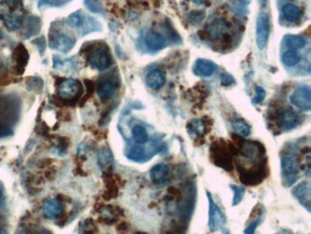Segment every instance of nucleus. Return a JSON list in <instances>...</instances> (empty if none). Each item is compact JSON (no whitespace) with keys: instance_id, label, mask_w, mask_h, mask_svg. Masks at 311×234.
Listing matches in <instances>:
<instances>
[{"instance_id":"42","label":"nucleus","mask_w":311,"mask_h":234,"mask_svg":"<svg viewBox=\"0 0 311 234\" xmlns=\"http://www.w3.org/2000/svg\"></svg>"},{"instance_id":"38","label":"nucleus","mask_w":311,"mask_h":234,"mask_svg":"<svg viewBox=\"0 0 311 234\" xmlns=\"http://www.w3.org/2000/svg\"><path fill=\"white\" fill-rule=\"evenodd\" d=\"M2 190H1V188H0V199H1V198H2Z\"/></svg>"},{"instance_id":"36","label":"nucleus","mask_w":311,"mask_h":234,"mask_svg":"<svg viewBox=\"0 0 311 234\" xmlns=\"http://www.w3.org/2000/svg\"><path fill=\"white\" fill-rule=\"evenodd\" d=\"M192 1L197 5H205L207 2V0H192Z\"/></svg>"},{"instance_id":"29","label":"nucleus","mask_w":311,"mask_h":234,"mask_svg":"<svg viewBox=\"0 0 311 234\" xmlns=\"http://www.w3.org/2000/svg\"><path fill=\"white\" fill-rule=\"evenodd\" d=\"M232 190L234 191V199H233V206H236L241 202L244 195L246 193V189L244 187H238L236 185H230Z\"/></svg>"},{"instance_id":"31","label":"nucleus","mask_w":311,"mask_h":234,"mask_svg":"<svg viewBox=\"0 0 311 234\" xmlns=\"http://www.w3.org/2000/svg\"><path fill=\"white\" fill-rule=\"evenodd\" d=\"M261 214H259V216L257 217L255 220H253L251 223L248 224V226L245 229L244 231V234H255L256 233V230L259 227L260 223H261Z\"/></svg>"},{"instance_id":"4","label":"nucleus","mask_w":311,"mask_h":234,"mask_svg":"<svg viewBox=\"0 0 311 234\" xmlns=\"http://www.w3.org/2000/svg\"><path fill=\"white\" fill-rule=\"evenodd\" d=\"M211 158L213 163L225 170H232L231 154L225 143L214 142L211 146Z\"/></svg>"},{"instance_id":"17","label":"nucleus","mask_w":311,"mask_h":234,"mask_svg":"<svg viewBox=\"0 0 311 234\" xmlns=\"http://www.w3.org/2000/svg\"><path fill=\"white\" fill-rule=\"evenodd\" d=\"M145 43L147 47L155 52L161 51L166 45L165 39L156 31H149L145 35Z\"/></svg>"},{"instance_id":"8","label":"nucleus","mask_w":311,"mask_h":234,"mask_svg":"<svg viewBox=\"0 0 311 234\" xmlns=\"http://www.w3.org/2000/svg\"><path fill=\"white\" fill-rule=\"evenodd\" d=\"M76 40L70 36L61 32L53 34L50 40V46L53 50H57L62 53H69L75 46Z\"/></svg>"},{"instance_id":"21","label":"nucleus","mask_w":311,"mask_h":234,"mask_svg":"<svg viewBox=\"0 0 311 234\" xmlns=\"http://www.w3.org/2000/svg\"><path fill=\"white\" fill-rule=\"evenodd\" d=\"M283 16L289 22H296L301 16L300 8L294 4H287L283 6Z\"/></svg>"},{"instance_id":"35","label":"nucleus","mask_w":311,"mask_h":234,"mask_svg":"<svg viewBox=\"0 0 311 234\" xmlns=\"http://www.w3.org/2000/svg\"><path fill=\"white\" fill-rule=\"evenodd\" d=\"M232 82H234V81H233V78L230 75H228V74H223L222 75V84L223 85L228 86V85H230Z\"/></svg>"},{"instance_id":"22","label":"nucleus","mask_w":311,"mask_h":234,"mask_svg":"<svg viewBox=\"0 0 311 234\" xmlns=\"http://www.w3.org/2000/svg\"><path fill=\"white\" fill-rule=\"evenodd\" d=\"M132 136L133 139L138 145H144L149 140V135L147 130L144 128L143 125H134L132 130Z\"/></svg>"},{"instance_id":"10","label":"nucleus","mask_w":311,"mask_h":234,"mask_svg":"<svg viewBox=\"0 0 311 234\" xmlns=\"http://www.w3.org/2000/svg\"><path fill=\"white\" fill-rule=\"evenodd\" d=\"M12 58L15 61L16 64V72L17 74H22L25 70L26 66L29 62V55L28 50L24 46L23 44L19 43L17 44V47L15 48Z\"/></svg>"},{"instance_id":"30","label":"nucleus","mask_w":311,"mask_h":234,"mask_svg":"<svg viewBox=\"0 0 311 234\" xmlns=\"http://www.w3.org/2000/svg\"><path fill=\"white\" fill-rule=\"evenodd\" d=\"M84 4L87 8L93 13H100L103 11L102 0H84Z\"/></svg>"},{"instance_id":"11","label":"nucleus","mask_w":311,"mask_h":234,"mask_svg":"<svg viewBox=\"0 0 311 234\" xmlns=\"http://www.w3.org/2000/svg\"><path fill=\"white\" fill-rule=\"evenodd\" d=\"M295 198L300 201L303 207H305L308 211H311V187L308 182L300 183L295 187L292 191Z\"/></svg>"},{"instance_id":"6","label":"nucleus","mask_w":311,"mask_h":234,"mask_svg":"<svg viewBox=\"0 0 311 234\" xmlns=\"http://www.w3.org/2000/svg\"><path fill=\"white\" fill-rule=\"evenodd\" d=\"M269 18L265 12H261L257 20V44L259 50H264L269 37Z\"/></svg>"},{"instance_id":"7","label":"nucleus","mask_w":311,"mask_h":234,"mask_svg":"<svg viewBox=\"0 0 311 234\" xmlns=\"http://www.w3.org/2000/svg\"><path fill=\"white\" fill-rule=\"evenodd\" d=\"M290 102L302 111L310 112L311 109V92L310 87L296 89L290 97Z\"/></svg>"},{"instance_id":"34","label":"nucleus","mask_w":311,"mask_h":234,"mask_svg":"<svg viewBox=\"0 0 311 234\" xmlns=\"http://www.w3.org/2000/svg\"><path fill=\"white\" fill-rule=\"evenodd\" d=\"M33 43H37L36 45H37V47L38 49L40 50V52H41V54L42 55L43 53H44V51H45V48H46V42H45V39L43 38V37H41V38H39V39H36L35 41H33Z\"/></svg>"},{"instance_id":"27","label":"nucleus","mask_w":311,"mask_h":234,"mask_svg":"<svg viewBox=\"0 0 311 234\" xmlns=\"http://www.w3.org/2000/svg\"><path fill=\"white\" fill-rule=\"evenodd\" d=\"M225 29H226V27L223 21L221 20L213 21V23L209 26L208 34L212 37H218L225 33Z\"/></svg>"},{"instance_id":"41","label":"nucleus","mask_w":311,"mask_h":234,"mask_svg":"<svg viewBox=\"0 0 311 234\" xmlns=\"http://www.w3.org/2000/svg\"><path fill=\"white\" fill-rule=\"evenodd\" d=\"M46 1H51V4L52 5V0H46Z\"/></svg>"},{"instance_id":"18","label":"nucleus","mask_w":311,"mask_h":234,"mask_svg":"<svg viewBox=\"0 0 311 234\" xmlns=\"http://www.w3.org/2000/svg\"><path fill=\"white\" fill-rule=\"evenodd\" d=\"M146 83L153 90H159L165 83V75L161 70H152L146 76Z\"/></svg>"},{"instance_id":"25","label":"nucleus","mask_w":311,"mask_h":234,"mask_svg":"<svg viewBox=\"0 0 311 234\" xmlns=\"http://www.w3.org/2000/svg\"><path fill=\"white\" fill-rule=\"evenodd\" d=\"M300 59L301 57L300 54L293 51H289L283 54V63L288 67H293L295 65L299 64Z\"/></svg>"},{"instance_id":"28","label":"nucleus","mask_w":311,"mask_h":234,"mask_svg":"<svg viewBox=\"0 0 311 234\" xmlns=\"http://www.w3.org/2000/svg\"><path fill=\"white\" fill-rule=\"evenodd\" d=\"M189 131L190 133H194L195 135H203L206 132V123L199 119L194 120L189 125Z\"/></svg>"},{"instance_id":"32","label":"nucleus","mask_w":311,"mask_h":234,"mask_svg":"<svg viewBox=\"0 0 311 234\" xmlns=\"http://www.w3.org/2000/svg\"><path fill=\"white\" fill-rule=\"evenodd\" d=\"M265 90L262 87L257 86V87H256V96H255V98H254L253 101H252L254 104H255V105L260 104L263 100L265 99Z\"/></svg>"},{"instance_id":"20","label":"nucleus","mask_w":311,"mask_h":234,"mask_svg":"<svg viewBox=\"0 0 311 234\" xmlns=\"http://www.w3.org/2000/svg\"><path fill=\"white\" fill-rule=\"evenodd\" d=\"M53 67L56 70H61L64 72H76L77 64L72 59H61L58 56L53 57Z\"/></svg>"},{"instance_id":"19","label":"nucleus","mask_w":311,"mask_h":234,"mask_svg":"<svg viewBox=\"0 0 311 234\" xmlns=\"http://www.w3.org/2000/svg\"><path fill=\"white\" fill-rule=\"evenodd\" d=\"M41 28V18L35 16H30L25 25V29H24L23 35L26 39H28L29 37L37 35Z\"/></svg>"},{"instance_id":"5","label":"nucleus","mask_w":311,"mask_h":234,"mask_svg":"<svg viewBox=\"0 0 311 234\" xmlns=\"http://www.w3.org/2000/svg\"><path fill=\"white\" fill-rule=\"evenodd\" d=\"M208 202H209V212H208V226L212 232L218 231L223 228L225 224V216L223 211L219 209L217 204L213 201L211 193L207 192Z\"/></svg>"},{"instance_id":"40","label":"nucleus","mask_w":311,"mask_h":234,"mask_svg":"<svg viewBox=\"0 0 311 234\" xmlns=\"http://www.w3.org/2000/svg\"><path fill=\"white\" fill-rule=\"evenodd\" d=\"M0 234H4V233H3L2 231H0Z\"/></svg>"},{"instance_id":"14","label":"nucleus","mask_w":311,"mask_h":234,"mask_svg":"<svg viewBox=\"0 0 311 234\" xmlns=\"http://www.w3.org/2000/svg\"><path fill=\"white\" fill-rule=\"evenodd\" d=\"M301 122V117L296 112L288 109L285 110L280 116V124L283 130L288 131L297 127Z\"/></svg>"},{"instance_id":"13","label":"nucleus","mask_w":311,"mask_h":234,"mask_svg":"<svg viewBox=\"0 0 311 234\" xmlns=\"http://www.w3.org/2000/svg\"><path fill=\"white\" fill-rule=\"evenodd\" d=\"M118 90L116 82L110 79H104L99 83L97 93L99 97L103 101H108L115 95Z\"/></svg>"},{"instance_id":"3","label":"nucleus","mask_w":311,"mask_h":234,"mask_svg":"<svg viewBox=\"0 0 311 234\" xmlns=\"http://www.w3.org/2000/svg\"><path fill=\"white\" fill-rule=\"evenodd\" d=\"M300 168V160L295 154L288 153L283 155L281 158V170L289 186L296 181Z\"/></svg>"},{"instance_id":"12","label":"nucleus","mask_w":311,"mask_h":234,"mask_svg":"<svg viewBox=\"0 0 311 234\" xmlns=\"http://www.w3.org/2000/svg\"><path fill=\"white\" fill-rule=\"evenodd\" d=\"M150 178L156 185H161L168 181L170 176V167L166 164H157L150 170Z\"/></svg>"},{"instance_id":"37","label":"nucleus","mask_w":311,"mask_h":234,"mask_svg":"<svg viewBox=\"0 0 311 234\" xmlns=\"http://www.w3.org/2000/svg\"><path fill=\"white\" fill-rule=\"evenodd\" d=\"M259 4L261 6H264L265 5V3H266V0H259Z\"/></svg>"},{"instance_id":"15","label":"nucleus","mask_w":311,"mask_h":234,"mask_svg":"<svg viewBox=\"0 0 311 234\" xmlns=\"http://www.w3.org/2000/svg\"><path fill=\"white\" fill-rule=\"evenodd\" d=\"M216 69L213 61L206 58H198L194 64V72L196 75L203 77L211 76Z\"/></svg>"},{"instance_id":"23","label":"nucleus","mask_w":311,"mask_h":234,"mask_svg":"<svg viewBox=\"0 0 311 234\" xmlns=\"http://www.w3.org/2000/svg\"><path fill=\"white\" fill-rule=\"evenodd\" d=\"M287 47L292 50H299L306 46L307 41L305 38L300 35H287L284 39Z\"/></svg>"},{"instance_id":"2","label":"nucleus","mask_w":311,"mask_h":234,"mask_svg":"<svg viewBox=\"0 0 311 234\" xmlns=\"http://www.w3.org/2000/svg\"><path fill=\"white\" fill-rule=\"evenodd\" d=\"M82 94L81 82L74 79H65L58 86V97L67 103H73Z\"/></svg>"},{"instance_id":"16","label":"nucleus","mask_w":311,"mask_h":234,"mask_svg":"<svg viewBox=\"0 0 311 234\" xmlns=\"http://www.w3.org/2000/svg\"><path fill=\"white\" fill-rule=\"evenodd\" d=\"M63 211V207L60 203V201L57 199H51L47 201L45 204L43 205L42 212L44 216L48 219H57L61 212Z\"/></svg>"},{"instance_id":"1","label":"nucleus","mask_w":311,"mask_h":234,"mask_svg":"<svg viewBox=\"0 0 311 234\" xmlns=\"http://www.w3.org/2000/svg\"><path fill=\"white\" fill-rule=\"evenodd\" d=\"M2 12L0 13V19L9 30H17L22 26L23 18V5L19 0H7L2 5Z\"/></svg>"},{"instance_id":"33","label":"nucleus","mask_w":311,"mask_h":234,"mask_svg":"<svg viewBox=\"0 0 311 234\" xmlns=\"http://www.w3.org/2000/svg\"><path fill=\"white\" fill-rule=\"evenodd\" d=\"M39 83H42V80L41 79H38V78H31L30 80H29V82H28V84H27V86L29 89H30L31 91H33L34 89H37V88H42V86H39Z\"/></svg>"},{"instance_id":"24","label":"nucleus","mask_w":311,"mask_h":234,"mask_svg":"<svg viewBox=\"0 0 311 234\" xmlns=\"http://www.w3.org/2000/svg\"><path fill=\"white\" fill-rule=\"evenodd\" d=\"M87 17H84L82 15L81 11L74 12L69 16L67 19V24L69 27L73 28V29H79V28H83L85 21H86Z\"/></svg>"},{"instance_id":"26","label":"nucleus","mask_w":311,"mask_h":234,"mask_svg":"<svg viewBox=\"0 0 311 234\" xmlns=\"http://www.w3.org/2000/svg\"><path fill=\"white\" fill-rule=\"evenodd\" d=\"M232 127L235 130L236 134L242 135V136H248L250 134V131H251L250 126L243 120L234 121L232 123Z\"/></svg>"},{"instance_id":"39","label":"nucleus","mask_w":311,"mask_h":234,"mask_svg":"<svg viewBox=\"0 0 311 234\" xmlns=\"http://www.w3.org/2000/svg\"><path fill=\"white\" fill-rule=\"evenodd\" d=\"M2 37H3V34H2V32L0 31V41H1V39H2Z\"/></svg>"},{"instance_id":"9","label":"nucleus","mask_w":311,"mask_h":234,"mask_svg":"<svg viewBox=\"0 0 311 234\" xmlns=\"http://www.w3.org/2000/svg\"><path fill=\"white\" fill-rule=\"evenodd\" d=\"M111 62V59L109 57V53H107L104 49L98 48L96 50H93L90 53L89 57V63L90 65L98 70H106Z\"/></svg>"}]
</instances>
